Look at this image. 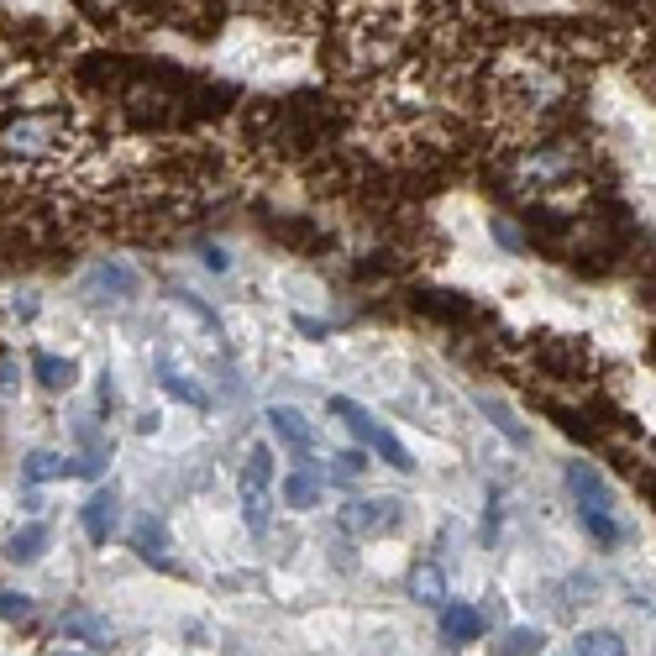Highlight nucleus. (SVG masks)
Segmentation results:
<instances>
[{
    "label": "nucleus",
    "mask_w": 656,
    "mask_h": 656,
    "mask_svg": "<svg viewBox=\"0 0 656 656\" xmlns=\"http://www.w3.org/2000/svg\"><path fill=\"white\" fill-rule=\"evenodd\" d=\"M100 468L95 462H74V457H59V451H32L27 457V483H53V478H95Z\"/></svg>",
    "instance_id": "0eeeda50"
},
{
    "label": "nucleus",
    "mask_w": 656,
    "mask_h": 656,
    "mask_svg": "<svg viewBox=\"0 0 656 656\" xmlns=\"http://www.w3.org/2000/svg\"><path fill=\"white\" fill-rule=\"evenodd\" d=\"M578 174V148L572 143H541L520 158V184L531 189V195H546V189H557Z\"/></svg>",
    "instance_id": "f03ea898"
},
{
    "label": "nucleus",
    "mask_w": 656,
    "mask_h": 656,
    "mask_svg": "<svg viewBox=\"0 0 656 656\" xmlns=\"http://www.w3.org/2000/svg\"><path fill=\"white\" fill-rule=\"evenodd\" d=\"M315 499H321V478H315V473H305V468H299V473L284 478V505H289V509H310Z\"/></svg>",
    "instance_id": "dca6fc26"
},
{
    "label": "nucleus",
    "mask_w": 656,
    "mask_h": 656,
    "mask_svg": "<svg viewBox=\"0 0 656 656\" xmlns=\"http://www.w3.org/2000/svg\"><path fill=\"white\" fill-rule=\"evenodd\" d=\"M63 656H85V652H63Z\"/></svg>",
    "instance_id": "bb28decb"
},
{
    "label": "nucleus",
    "mask_w": 656,
    "mask_h": 656,
    "mask_svg": "<svg viewBox=\"0 0 656 656\" xmlns=\"http://www.w3.org/2000/svg\"><path fill=\"white\" fill-rule=\"evenodd\" d=\"M42 541H48V525L32 520L27 531H16V536L5 541V557H11V562H37V557H42Z\"/></svg>",
    "instance_id": "2eb2a0df"
},
{
    "label": "nucleus",
    "mask_w": 656,
    "mask_h": 656,
    "mask_svg": "<svg viewBox=\"0 0 656 656\" xmlns=\"http://www.w3.org/2000/svg\"><path fill=\"white\" fill-rule=\"evenodd\" d=\"M79 295L95 299V305L126 299V295H137V273L126 269V263H95V269L79 279Z\"/></svg>",
    "instance_id": "20e7f679"
},
{
    "label": "nucleus",
    "mask_w": 656,
    "mask_h": 656,
    "mask_svg": "<svg viewBox=\"0 0 656 656\" xmlns=\"http://www.w3.org/2000/svg\"><path fill=\"white\" fill-rule=\"evenodd\" d=\"M494 237L505 242L509 252H525V242H520V232H515V226H505V221H494Z\"/></svg>",
    "instance_id": "393cba45"
},
{
    "label": "nucleus",
    "mask_w": 656,
    "mask_h": 656,
    "mask_svg": "<svg viewBox=\"0 0 656 656\" xmlns=\"http://www.w3.org/2000/svg\"><path fill=\"white\" fill-rule=\"evenodd\" d=\"M578 520H583V531H589L598 546H609V552L626 541V525H620V515H615V509H578Z\"/></svg>",
    "instance_id": "ddd939ff"
},
{
    "label": "nucleus",
    "mask_w": 656,
    "mask_h": 656,
    "mask_svg": "<svg viewBox=\"0 0 656 656\" xmlns=\"http://www.w3.org/2000/svg\"><path fill=\"white\" fill-rule=\"evenodd\" d=\"M206 269H215V273H226V258H221V247H206Z\"/></svg>",
    "instance_id": "a878e982"
},
{
    "label": "nucleus",
    "mask_w": 656,
    "mask_h": 656,
    "mask_svg": "<svg viewBox=\"0 0 656 656\" xmlns=\"http://www.w3.org/2000/svg\"><path fill=\"white\" fill-rule=\"evenodd\" d=\"M111 525H116V483L100 488V494H90V505H85V536H90L95 546L111 541Z\"/></svg>",
    "instance_id": "1a4fd4ad"
},
{
    "label": "nucleus",
    "mask_w": 656,
    "mask_h": 656,
    "mask_svg": "<svg viewBox=\"0 0 656 656\" xmlns=\"http://www.w3.org/2000/svg\"><path fill=\"white\" fill-rule=\"evenodd\" d=\"M362 473H368V451H336L331 457V478L336 483H358Z\"/></svg>",
    "instance_id": "412c9836"
},
{
    "label": "nucleus",
    "mask_w": 656,
    "mask_h": 656,
    "mask_svg": "<svg viewBox=\"0 0 656 656\" xmlns=\"http://www.w3.org/2000/svg\"><path fill=\"white\" fill-rule=\"evenodd\" d=\"M0 615H5V620H32V598L0 594Z\"/></svg>",
    "instance_id": "b1692460"
},
{
    "label": "nucleus",
    "mask_w": 656,
    "mask_h": 656,
    "mask_svg": "<svg viewBox=\"0 0 656 656\" xmlns=\"http://www.w3.org/2000/svg\"><path fill=\"white\" fill-rule=\"evenodd\" d=\"M269 425H273V436H279V442H284L289 451H299V457L315 447V425L299 416L295 405H273V410H269Z\"/></svg>",
    "instance_id": "423d86ee"
},
{
    "label": "nucleus",
    "mask_w": 656,
    "mask_h": 656,
    "mask_svg": "<svg viewBox=\"0 0 656 656\" xmlns=\"http://www.w3.org/2000/svg\"><path fill=\"white\" fill-rule=\"evenodd\" d=\"M578 656H626V641L615 630H583L578 635Z\"/></svg>",
    "instance_id": "a211bd4d"
},
{
    "label": "nucleus",
    "mask_w": 656,
    "mask_h": 656,
    "mask_svg": "<svg viewBox=\"0 0 656 656\" xmlns=\"http://www.w3.org/2000/svg\"><path fill=\"white\" fill-rule=\"evenodd\" d=\"M331 416H342V420H347V431L358 436L362 447H379V436H384V425H379V420L368 416V410H358L352 399H342V394H336V399H331Z\"/></svg>",
    "instance_id": "f8f14e48"
},
{
    "label": "nucleus",
    "mask_w": 656,
    "mask_h": 656,
    "mask_svg": "<svg viewBox=\"0 0 656 656\" xmlns=\"http://www.w3.org/2000/svg\"><path fill=\"white\" fill-rule=\"evenodd\" d=\"M410 594H416L420 604H447L442 572H436V567H416V578H410Z\"/></svg>",
    "instance_id": "6ab92c4d"
},
{
    "label": "nucleus",
    "mask_w": 656,
    "mask_h": 656,
    "mask_svg": "<svg viewBox=\"0 0 656 656\" xmlns=\"http://www.w3.org/2000/svg\"><path fill=\"white\" fill-rule=\"evenodd\" d=\"M242 515H247L252 531H263L269 525V494L263 488H242Z\"/></svg>",
    "instance_id": "4be33fe9"
},
{
    "label": "nucleus",
    "mask_w": 656,
    "mask_h": 656,
    "mask_svg": "<svg viewBox=\"0 0 656 656\" xmlns=\"http://www.w3.org/2000/svg\"><path fill=\"white\" fill-rule=\"evenodd\" d=\"M473 399H478V410H483V416L494 420V431L505 436L509 447H515V451H525V447H531V431H525V425L515 420V410H509L505 399H494V394H483V388H478Z\"/></svg>",
    "instance_id": "6e6552de"
},
{
    "label": "nucleus",
    "mask_w": 656,
    "mask_h": 656,
    "mask_svg": "<svg viewBox=\"0 0 656 656\" xmlns=\"http://www.w3.org/2000/svg\"><path fill=\"white\" fill-rule=\"evenodd\" d=\"M541 646H546V635H541V630H515V635L505 641V656H536Z\"/></svg>",
    "instance_id": "5701e85b"
},
{
    "label": "nucleus",
    "mask_w": 656,
    "mask_h": 656,
    "mask_svg": "<svg viewBox=\"0 0 656 656\" xmlns=\"http://www.w3.org/2000/svg\"><path fill=\"white\" fill-rule=\"evenodd\" d=\"M79 152V132L63 111H27L0 126V174H48L69 169Z\"/></svg>",
    "instance_id": "f257e3e1"
},
{
    "label": "nucleus",
    "mask_w": 656,
    "mask_h": 656,
    "mask_svg": "<svg viewBox=\"0 0 656 656\" xmlns=\"http://www.w3.org/2000/svg\"><path fill=\"white\" fill-rule=\"evenodd\" d=\"M32 368H37V384L48 388V394H63V388L74 384V362L53 358V352H37V358H32Z\"/></svg>",
    "instance_id": "4468645a"
},
{
    "label": "nucleus",
    "mask_w": 656,
    "mask_h": 656,
    "mask_svg": "<svg viewBox=\"0 0 656 656\" xmlns=\"http://www.w3.org/2000/svg\"><path fill=\"white\" fill-rule=\"evenodd\" d=\"M132 546H137L148 562H169V525L152 520V515H137V520H132Z\"/></svg>",
    "instance_id": "9d476101"
},
{
    "label": "nucleus",
    "mask_w": 656,
    "mask_h": 656,
    "mask_svg": "<svg viewBox=\"0 0 656 656\" xmlns=\"http://www.w3.org/2000/svg\"><path fill=\"white\" fill-rule=\"evenodd\" d=\"M567 488H572V499L578 509H615V494H609V483L589 468V462H567Z\"/></svg>",
    "instance_id": "39448f33"
},
{
    "label": "nucleus",
    "mask_w": 656,
    "mask_h": 656,
    "mask_svg": "<svg viewBox=\"0 0 656 656\" xmlns=\"http://www.w3.org/2000/svg\"><path fill=\"white\" fill-rule=\"evenodd\" d=\"M158 384L169 388V394H174V399H184V405H195V410H206L210 405V394L200 384H184L180 373H174V368H163V379H158Z\"/></svg>",
    "instance_id": "aec40b11"
},
{
    "label": "nucleus",
    "mask_w": 656,
    "mask_h": 656,
    "mask_svg": "<svg viewBox=\"0 0 656 656\" xmlns=\"http://www.w3.org/2000/svg\"><path fill=\"white\" fill-rule=\"evenodd\" d=\"M273 478V451L258 442V447L247 451V468H242V488H269Z\"/></svg>",
    "instance_id": "f3484780"
},
{
    "label": "nucleus",
    "mask_w": 656,
    "mask_h": 656,
    "mask_svg": "<svg viewBox=\"0 0 656 656\" xmlns=\"http://www.w3.org/2000/svg\"><path fill=\"white\" fill-rule=\"evenodd\" d=\"M442 630H447L451 646H468V641L483 635V620H478V609H468V604H442Z\"/></svg>",
    "instance_id": "9b49d317"
},
{
    "label": "nucleus",
    "mask_w": 656,
    "mask_h": 656,
    "mask_svg": "<svg viewBox=\"0 0 656 656\" xmlns=\"http://www.w3.org/2000/svg\"><path fill=\"white\" fill-rule=\"evenodd\" d=\"M652 656H656V646H652Z\"/></svg>",
    "instance_id": "cd10ccee"
},
{
    "label": "nucleus",
    "mask_w": 656,
    "mask_h": 656,
    "mask_svg": "<svg viewBox=\"0 0 656 656\" xmlns=\"http://www.w3.org/2000/svg\"><path fill=\"white\" fill-rule=\"evenodd\" d=\"M394 525H399L394 499H347L342 505V531H352V536H379V531H394Z\"/></svg>",
    "instance_id": "7ed1b4c3"
}]
</instances>
